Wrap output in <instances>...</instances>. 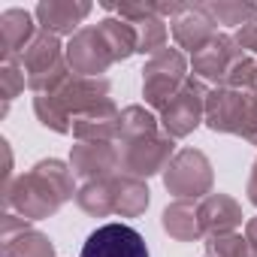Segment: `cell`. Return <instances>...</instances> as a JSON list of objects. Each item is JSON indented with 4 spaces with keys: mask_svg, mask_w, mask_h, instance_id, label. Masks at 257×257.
I'll return each instance as SVG.
<instances>
[{
    "mask_svg": "<svg viewBox=\"0 0 257 257\" xmlns=\"http://www.w3.org/2000/svg\"><path fill=\"white\" fill-rule=\"evenodd\" d=\"M173 40L179 49H188L191 55H197L203 46H209L215 37H218V22L206 13L203 4H188L173 22Z\"/></svg>",
    "mask_w": 257,
    "mask_h": 257,
    "instance_id": "obj_14",
    "label": "cell"
},
{
    "mask_svg": "<svg viewBox=\"0 0 257 257\" xmlns=\"http://www.w3.org/2000/svg\"><path fill=\"white\" fill-rule=\"evenodd\" d=\"M209 91L212 88H206V82L197 79V76H191L182 85V91L161 109V127H164L167 137L185 140L206 121V97H209Z\"/></svg>",
    "mask_w": 257,
    "mask_h": 257,
    "instance_id": "obj_8",
    "label": "cell"
},
{
    "mask_svg": "<svg viewBox=\"0 0 257 257\" xmlns=\"http://www.w3.org/2000/svg\"><path fill=\"white\" fill-rule=\"evenodd\" d=\"M242 206L227 197V194H209L200 200V224L206 236H221V233H236L242 227Z\"/></svg>",
    "mask_w": 257,
    "mask_h": 257,
    "instance_id": "obj_18",
    "label": "cell"
},
{
    "mask_svg": "<svg viewBox=\"0 0 257 257\" xmlns=\"http://www.w3.org/2000/svg\"><path fill=\"white\" fill-rule=\"evenodd\" d=\"M97 28H100V34H103V40H106V46H109L115 64H118V61H127L131 55H137L140 40H137V28H134L131 22H124V19H103Z\"/></svg>",
    "mask_w": 257,
    "mask_h": 257,
    "instance_id": "obj_22",
    "label": "cell"
},
{
    "mask_svg": "<svg viewBox=\"0 0 257 257\" xmlns=\"http://www.w3.org/2000/svg\"><path fill=\"white\" fill-rule=\"evenodd\" d=\"M203 257H209V254H203Z\"/></svg>",
    "mask_w": 257,
    "mask_h": 257,
    "instance_id": "obj_30",
    "label": "cell"
},
{
    "mask_svg": "<svg viewBox=\"0 0 257 257\" xmlns=\"http://www.w3.org/2000/svg\"><path fill=\"white\" fill-rule=\"evenodd\" d=\"M118 158H121V173L134 179H152L170 167L176 158V140L167 134H149L140 140L118 143Z\"/></svg>",
    "mask_w": 257,
    "mask_h": 257,
    "instance_id": "obj_7",
    "label": "cell"
},
{
    "mask_svg": "<svg viewBox=\"0 0 257 257\" xmlns=\"http://www.w3.org/2000/svg\"><path fill=\"white\" fill-rule=\"evenodd\" d=\"M245 194H248V203L257 206V161H254V167H251V176H248V188H245Z\"/></svg>",
    "mask_w": 257,
    "mask_h": 257,
    "instance_id": "obj_29",
    "label": "cell"
},
{
    "mask_svg": "<svg viewBox=\"0 0 257 257\" xmlns=\"http://www.w3.org/2000/svg\"><path fill=\"white\" fill-rule=\"evenodd\" d=\"M242 55H245V52L236 46L233 37L218 34L209 46H203L197 55H191V67H194V76H197V79L215 82V88H218V85H224L227 73L233 70V64H236Z\"/></svg>",
    "mask_w": 257,
    "mask_h": 257,
    "instance_id": "obj_12",
    "label": "cell"
},
{
    "mask_svg": "<svg viewBox=\"0 0 257 257\" xmlns=\"http://www.w3.org/2000/svg\"><path fill=\"white\" fill-rule=\"evenodd\" d=\"M76 203L91 218L115 215V176L112 179H100V182H85L79 188V194H76Z\"/></svg>",
    "mask_w": 257,
    "mask_h": 257,
    "instance_id": "obj_21",
    "label": "cell"
},
{
    "mask_svg": "<svg viewBox=\"0 0 257 257\" xmlns=\"http://www.w3.org/2000/svg\"><path fill=\"white\" fill-rule=\"evenodd\" d=\"M137 28V40H140V49L137 55H158L167 49V22L161 16H152V19H143V22H131Z\"/></svg>",
    "mask_w": 257,
    "mask_h": 257,
    "instance_id": "obj_25",
    "label": "cell"
},
{
    "mask_svg": "<svg viewBox=\"0 0 257 257\" xmlns=\"http://www.w3.org/2000/svg\"><path fill=\"white\" fill-rule=\"evenodd\" d=\"M164 233H170L176 242H203V224H200V203L194 200H173L161 215Z\"/></svg>",
    "mask_w": 257,
    "mask_h": 257,
    "instance_id": "obj_19",
    "label": "cell"
},
{
    "mask_svg": "<svg viewBox=\"0 0 257 257\" xmlns=\"http://www.w3.org/2000/svg\"><path fill=\"white\" fill-rule=\"evenodd\" d=\"M233 40H236V46H239L242 52H251V55H257V22H251V25L239 28V31L233 34Z\"/></svg>",
    "mask_w": 257,
    "mask_h": 257,
    "instance_id": "obj_28",
    "label": "cell"
},
{
    "mask_svg": "<svg viewBox=\"0 0 257 257\" xmlns=\"http://www.w3.org/2000/svg\"><path fill=\"white\" fill-rule=\"evenodd\" d=\"M28 85V76L22 70L19 61H4V67H0V97H4V115L10 109V103L25 91Z\"/></svg>",
    "mask_w": 257,
    "mask_h": 257,
    "instance_id": "obj_27",
    "label": "cell"
},
{
    "mask_svg": "<svg viewBox=\"0 0 257 257\" xmlns=\"http://www.w3.org/2000/svg\"><path fill=\"white\" fill-rule=\"evenodd\" d=\"M209 257H257V251L248 245L242 233H221V236H206L203 239Z\"/></svg>",
    "mask_w": 257,
    "mask_h": 257,
    "instance_id": "obj_26",
    "label": "cell"
},
{
    "mask_svg": "<svg viewBox=\"0 0 257 257\" xmlns=\"http://www.w3.org/2000/svg\"><path fill=\"white\" fill-rule=\"evenodd\" d=\"M206 127L212 134H233L257 146V94L218 85L206 97Z\"/></svg>",
    "mask_w": 257,
    "mask_h": 257,
    "instance_id": "obj_3",
    "label": "cell"
},
{
    "mask_svg": "<svg viewBox=\"0 0 257 257\" xmlns=\"http://www.w3.org/2000/svg\"><path fill=\"white\" fill-rule=\"evenodd\" d=\"M37 34L40 31L28 10H7L0 16V55H4V61H19Z\"/></svg>",
    "mask_w": 257,
    "mask_h": 257,
    "instance_id": "obj_17",
    "label": "cell"
},
{
    "mask_svg": "<svg viewBox=\"0 0 257 257\" xmlns=\"http://www.w3.org/2000/svg\"><path fill=\"white\" fill-rule=\"evenodd\" d=\"M188 61L179 49H164L155 58H149V64L143 67V97L152 109H164L188 82Z\"/></svg>",
    "mask_w": 257,
    "mask_h": 257,
    "instance_id": "obj_6",
    "label": "cell"
},
{
    "mask_svg": "<svg viewBox=\"0 0 257 257\" xmlns=\"http://www.w3.org/2000/svg\"><path fill=\"white\" fill-rule=\"evenodd\" d=\"M70 170L82 182H100L121 173L118 146L112 143H76L70 152Z\"/></svg>",
    "mask_w": 257,
    "mask_h": 257,
    "instance_id": "obj_11",
    "label": "cell"
},
{
    "mask_svg": "<svg viewBox=\"0 0 257 257\" xmlns=\"http://www.w3.org/2000/svg\"><path fill=\"white\" fill-rule=\"evenodd\" d=\"M158 131H161V118L152 115L146 106H124L118 115V143L140 140V137H149Z\"/></svg>",
    "mask_w": 257,
    "mask_h": 257,
    "instance_id": "obj_23",
    "label": "cell"
},
{
    "mask_svg": "<svg viewBox=\"0 0 257 257\" xmlns=\"http://www.w3.org/2000/svg\"><path fill=\"white\" fill-rule=\"evenodd\" d=\"M118 109L112 100L73 118V137L79 143H112L118 140Z\"/></svg>",
    "mask_w": 257,
    "mask_h": 257,
    "instance_id": "obj_16",
    "label": "cell"
},
{
    "mask_svg": "<svg viewBox=\"0 0 257 257\" xmlns=\"http://www.w3.org/2000/svg\"><path fill=\"white\" fill-rule=\"evenodd\" d=\"M67 64L76 76H91V79H100V73H106L115 58L100 34V28H82L79 34L70 37L67 43Z\"/></svg>",
    "mask_w": 257,
    "mask_h": 257,
    "instance_id": "obj_10",
    "label": "cell"
},
{
    "mask_svg": "<svg viewBox=\"0 0 257 257\" xmlns=\"http://www.w3.org/2000/svg\"><path fill=\"white\" fill-rule=\"evenodd\" d=\"M212 185H215L212 161L200 149H182V152H176V158L164 170V188L176 200H194V203H200L203 197L212 194Z\"/></svg>",
    "mask_w": 257,
    "mask_h": 257,
    "instance_id": "obj_5",
    "label": "cell"
},
{
    "mask_svg": "<svg viewBox=\"0 0 257 257\" xmlns=\"http://www.w3.org/2000/svg\"><path fill=\"white\" fill-rule=\"evenodd\" d=\"M19 64H22V70L28 76V88L34 94H49L73 76V70L67 64V46H61V40L49 31H40L34 37V43L19 58Z\"/></svg>",
    "mask_w": 257,
    "mask_h": 257,
    "instance_id": "obj_4",
    "label": "cell"
},
{
    "mask_svg": "<svg viewBox=\"0 0 257 257\" xmlns=\"http://www.w3.org/2000/svg\"><path fill=\"white\" fill-rule=\"evenodd\" d=\"M91 4L88 0H43L37 7V22H40V31H49L55 37L61 34H79L82 22L91 16Z\"/></svg>",
    "mask_w": 257,
    "mask_h": 257,
    "instance_id": "obj_15",
    "label": "cell"
},
{
    "mask_svg": "<svg viewBox=\"0 0 257 257\" xmlns=\"http://www.w3.org/2000/svg\"><path fill=\"white\" fill-rule=\"evenodd\" d=\"M206 13L218 22V25H233L236 31L257 22V4H227V0H212V4H203Z\"/></svg>",
    "mask_w": 257,
    "mask_h": 257,
    "instance_id": "obj_24",
    "label": "cell"
},
{
    "mask_svg": "<svg viewBox=\"0 0 257 257\" xmlns=\"http://www.w3.org/2000/svg\"><path fill=\"white\" fill-rule=\"evenodd\" d=\"M4 257H55V245L22 215L4 212Z\"/></svg>",
    "mask_w": 257,
    "mask_h": 257,
    "instance_id": "obj_13",
    "label": "cell"
},
{
    "mask_svg": "<svg viewBox=\"0 0 257 257\" xmlns=\"http://www.w3.org/2000/svg\"><path fill=\"white\" fill-rule=\"evenodd\" d=\"M79 191L73 188V170L70 164L58 158L37 161L25 176H19L4 197V209H16L25 221H43L52 218L67 200H73Z\"/></svg>",
    "mask_w": 257,
    "mask_h": 257,
    "instance_id": "obj_1",
    "label": "cell"
},
{
    "mask_svg": "<svg viewBox=\"0 0 257 257\" xmlns=\"http://www.w3.org/2000/svg\"><path fill=\"white\" fill-rule=\"evenodd\" d=\"M112 82L109 79H91V76H70L61 88L49 91V94H37L34 97V112L40 118L43 127L55 134H73V118L112 100Z\"/></svg>",
    "mask_w": 257,
    "mask_h": 257,
    "instance_id": "obj_2",
    "label": "cell"
},
{
    "mask_svg": "<svg viewBox=\"0 0 257 257\" xmlns=\"http://www.w3.org/2000/svg\"><path fill=\"white\" fill-rule=\"evenodd\" d=\"M152 203V191L146 185V179H134V176H115V215L121 218H140Z\"/></svg>",
    "mask_w": 257,
    "mask_h": 257,
    "instance_id": "obj_20",
    "label": "cell"
},
{
    "mask_svg": "<svg viewBox=\"0 0 257 257\" xmlns=\"http://www.w3.org/2000/svg\"><path fill=\"white\" fill-rule=\"evenodd\" d=\"M79 257H149V248L140 230L127 224H103L85 239Z\"/></svg>",
    "mask_w": 257,
    "mask_h": 257,
    "instance_id": "obj_9",
    "label": "cell"
}]
</instances>
